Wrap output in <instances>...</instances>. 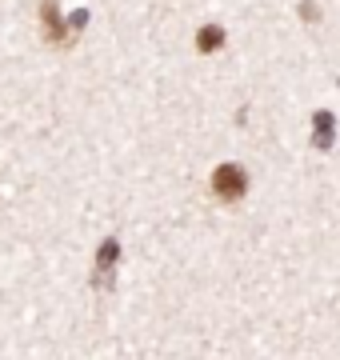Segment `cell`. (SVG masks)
I'll list each match as a JSON object with an SVG mask.
<instances>
[{"mask_svg":"<svg viewBox=\"0 0 340 360\" xmlns=\"http://www.w3.org/2000/svg\"><path fill=\"white\" fill-rule=\"evenodd\" d=\"M244 188H249V176H244L240 165H221L212 172V193L221 196V200H240Z\"/></svg>","mask_w":340,"mask_h":360,"instance_id":"obj_1","label":"cell"},{"mask_svg":"<svg viewBox=\"0 0 340 360\" xmlns=\"http://www.w3.org/2000/svg\"><path fill=\"white\" fill-rule=\"evenodd\" d=\"M117 257H120V245H117V240H105L100 252H96V281H100V284H108V272H112Z\"/></svg>","mask_w":340,"mask_h":360,"instance_id":"obj_2","label":"cell"},{"mask_svg":"<svg viewBox=\"0 0 340 360\" xmlns=\"http://www.w3.org/2000/svg\"><path fill=\"white\" fill-rule=\"evenodd\" d=\"M221 44H224V28H221V25H204V28L197 32V49H200V52H216Z\"/></svg>","mask_w":340,"mask_h":360,"instance_id":"obj_3","label":"cell"},{"mask_svg":"<svg viewBox=\"0 0 340 360\" xmlns=\"http://www.w3.org/2000/svg\"><path fill=\"white\" fill-rule=\"evenodd\" d=\"M332 144V116L316 112V148H328Z\"/></svg>","mask_w":340,"mask_h":360,"instance_id":"obj_4","label":"cell"},{"mask_svg":"<svg viewBox=\"0 0 340 360\" xmlns=\"http://www.w3.org/2000/svg\"><path fill=\"white\" fill-rule=\"evenodd\" d=\"M44 20H48V40H65L60 16H56V0H44Z\"/></svg>","mask_w":340,"mask_h":360,"instance_id":"obj_5","label":"cell"}]
</instances>
